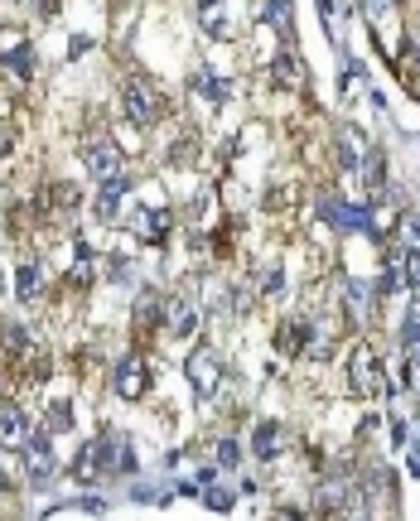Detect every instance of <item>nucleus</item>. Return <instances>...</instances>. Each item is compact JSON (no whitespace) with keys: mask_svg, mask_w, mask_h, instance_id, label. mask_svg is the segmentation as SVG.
I'll use <instances>...</instances> for the list:
<instances>
[{"mask_svg":"<svg viewBox=\"0 0 420 521\" xmlns=\"http://www.w3.org/2000/svg\"><path fill=\"white\" fill-rule=\"evenodd\" d=\"M348 391L353 396H377L382 391V353L367 338L353 343V353H348Z\"/></svg>","mask_w":420,"mask_h":521,"instance_id":"obj_1","label":"nucleus"},{"mask_svg":"<svg viewBox=\"0 0 420 521\" xmlns=\"http://www.w3.org/2000/svg\"><path fill=\"white\" fill-rule=\"evenodd\" d=\"M184 372H189V386H194L198 401H213V396H218V386H223V377H227L223 357L213 353V348H194L189 362H184Z\"/></svg>","mask_w":420,"mask_h":521,"instance_id":"obj_2","label":"nucleus"},{"mask_svg":"<svg viewBox=\"0 0 420 521\" xmlns=\"http://www.w3.org/2000/svg\"><path fill=\"white\" fill-rule=\"evenodd\" d=\"M121 102H126V116L136 121L140 131H150V126L165 116V102H160V92L145 83V78H131V83L121 87Z\"/></svg>","mask_w":420,"mask_h":521,"instance_id":"obj_3","label":"nucleus"},{"mask_svg":"<svg viewBox=\"0 0 420 521\" xmlns=\"http://www.w3.org/2000/svg\"><path fill=\"white\" fill-rule=\"evenodd\" d=\"M112 391L121 396V401H140V396L150 391V362H145L140 353H126L112 367Z\"/></svg>","mask_w":420,"mask_h":521,"instance_id":"obj_4","label":"nucleus"},{"mask_svg":"<svg viewBox=\"0 0 420 521\" xmlns=\"http://www.w3.org/2000/svg\"><path fill=\"white\" fill-rule=\"evenodd\" d=\"M198 300L184 290V295H174V300H165V329H169V338H194L198 333Z\"/></svg>","mask_w":420,"mask_h":521,"instance_id":"obj_5","label":"nucleus"},{"mask_svg":"<svg viewBox=\"0 0 420 521\" xmlns=\"http://www.w3.org/2000/svg\"><path fill=\"white\" fill-rule=\"evenodd\" d=\"M29 415L20 406H0V449H10V454H25L29 444Z\"/></svg>","mask_w":420,"mask_h":521,"instance_id":"obj_6","label":"nucleus"},{"mask_svg":"<svg viewBox=\"0 0 420 521\" xmlns=\"http://www.w3.org/2000/svg\"><path fill=\"white\" fill-rule=\"evenodd\" d=\"M25 473L34 478V483H49L58 473V459H54V444H49V435H34L25 444Z\"/></svg>","mask_w":420,"mask_h":521,"instance_id":"obj_7","label":"nucleus"},{"mask_svg":"<svg viewBox=\"0 0 420 521\" xmlns=\"http://www.w3.org/2000/svg\"><path fill=\"white\" fill-rule=\"evenodd\" d=\"M87 169L97 174V184H107V179H121V150H116L112 140H92L83 150Z\"/></svg>","mask_w":420,"mask_h":521,"instance_id":"obj_8","label":"nucleus"},{"mask_svg":"<svg viewBox=\"0 0 420 521\" xmlns=\"http://www.w3.org/2000/svg\"><path fill=\"white\" fill-rule=\"evenodd\" d=\"M324 218H329V227H338V232H372V227H367L372 213L358 208V203H338V198H329V203H324Z\"/></svg>","mask_w":420,"mask_h":521,"instance_id":"obj_9","label":"nucleus"},{"mask_svg":"<svg viewBox=\"0 0 420 521\" xmlns=\"http://www.w3.org/2000/svg\"><path fill=\"white\" fill-rule=\"evenodd\" d=\"M131 232L140 242H165L169 237V208H136L131 213Z\"/></svg>","mask_w":420,"mask_h":521,"instance_id":"obj_10","label":"nucleus"},{"mask_svg":"<svg viewBox=\"0 0 420 521\" xmlns=\"http://www.w3.org/2000/svg\"><path fill=\"white\" fill-rule=\"evenodd\" d=\"M367 155H372V145H367L363 131H358V126H343V131H338V165H343V169H363Z\"/></svg>","mask_w":420,"mask_h":521,"instance_id":"obj_11","label":"nucleus"},{"mask_svg":"<svg viewBox=\"0 0 420 521\" xmlns=\"http://www.w3.org/2000/svg\"><path fill=\"white\" fill-rule=\"evenodd\" d=\"M198 25L208 29V39H227V34H232V10H227V0H198Z\"/></svg>","mask_w":420,"mask_h":521,"instance_id":"obj_12","label":"nucleus"},{"mask_svg":"<svg viewBox=\"0 0 420 521\" xmlns=\"http://www.w3.org/2000/svg\"><path fill=\"white\" fill-rule=\"evenodd\" d=\"M261 20H266V29H276L280 39H290L295 34V0H266Z\"/></svg>","mask_w":420,"mask_h":521,"instance_id":"obj_13","label":"nucleus"},{"mask_svg":"<svg viewBox=\"0 0 420 521\" xmlns=\"http://www.w3.org/2000/svg\"><path fill=\"white\" fill-rule=\"evenodd\" d=\"M126 193H131V184H126V179H107V184L97 189V218H102V222H116L121 203H126Z\"/></svg>","mask_w":420,"mask_h":521,"instance_id":"obj_14","label":"nucleus"},{"mask_svg":"<svg viewBox=\"0 0 420 521\" xmlns=\"http://www.w3.org/2000/svg\"><path fill=\"white\" fill-rule=\"evenodd\" d=\"M280 444H285V430H280L276 420H266V425H256L252 435V454L266 464V459H280Z\"/></svg>","mask_w":420,"mask_h":521,"instance_id":"obj_15","label":"nucleus"},{"mask_svg":"<svg viewBox=\"0 0 420 521\" xmlns=\"http://www.w3.org/2000/svg\"><path fill=\"white\" fill-rule=\"evenodd\" d=\"M165 319V295L160 290H140L136 295V329L145 333V329H155Z\"/></svg>","mask_w":420,"mask_h":521,"instance_id":"obj_16","label":"nucleus"},{"mask_svg":"<svg viewBox=\"0 0 420 521\" xmlns=\"http://www.w3.org/2000/svg\"><path fill=\"white\" fill-rule=\"evenodd\" d=\"M271 83H280V87H295V92H305V83H309V73L295 63L290 54H276V63H271Z\"/></svg>","mask_w":420,"mask_h":521,"instance_id":"obj_17","label":"nucleus"},{"mask_svg":"<svg viewBox=\"0 0 420 521\" xmlns=\"http://www.w3.org/2000/svg\"><path fill=\"white\" fill-rule=\"evenodd\" d=\"M39 280H44V275H39V266H34V261H25V266L15 271V295L29 304L34 295H39Z\"/></svg>","mask_w":420,"mask_h":521,"instance_id":"obj_18","label":"nucleus"},{"mask_svg":"<svg viewBox=\"0 0 420 521\" xmlns=\"http://www.w3.org/2000/svg\"><path fill=\"white\" fill-rule=\"evenodd\" d=\"M401 343H406V348H420V295L406 304V314H401Z\"/></svg>","mask_w":420,"mask_h":521,"instance_id":"obj_19","label":"nucleus"},{"mask_svg":"<svg viewBox=\"0 0 420 521\" xmlns=\"http://www.w3.org/2000/svg\"><path fill=\"white\" fill-rule=\"evenodd\" d=\"M343 295H348V309H353V319L363 324V319H367V309H372V304H367V290L358 285V280H343Z\"/></svg>","mask_w":420,"mask_h":521,"instance_id":"obj_20","label":"nucleus"},{"mask_svg":"<svg viewBox=\"0 0 420 521\" xmlns=\"http://www.w3.org/2000/svg\"><path fill=\"white\" fill-rule=\"evenodd\" d=\"M63 430H73V406H68V401H58L54 411H49V425H44V435H63Z\"/></svg>","mask_w":420,"mask_h":521,"instance_id":"obj_21","label":"nucleus"},{"mask_svg":"<svg viewBox=\"0 0 420 521\" xmlns=\"http://www.w3.org/2000/svg\"><path fill=\"white\" fill-rule=\"evenodd\" d=\"M203 502H208V512H232V493H227L223 483H208Z\"/></svg>","mask_w":420,"mask_h":521,"instance_id":"obj_22","label":"nucleus"},{"mask_svg":"<svg viewBox=\"0 0 420 521\" xmlns=\"http://www.w3.org/2000/svg\"><path fill=\"white\" fill-rule=\"evenodd\" d=\"M213 459H218V464H223V468H237V459H242V449H237L232 439H223V444L213 449Z\"/></svg>","mask_w":420,"mask_h":521,"instance_id":"obj_23","label":"nucleus"},{"mask_svg":"<svg viewBox=\"0 0 420 521\" xmlns=\"http://www.w3.org/2000/svg\"><path fill=\"white\" fill-rule=\"evenodd\" d=\"M406 285L420 295V247L416 251H406Z\"/></svg>","mask_w":420,"mask_h":521,"instance_id":"obj_24","label":"nucleus"},{"mask_svg":"<svg viewBox=\"0 0 420 521\" xmlns=\"http://www.w3.org/2000/svg\"><path fill=\"white\" fill-rule=\"evenodd\" d=\"M406 464H411V473L420 478V430L411 435V449H406Z\"/></svg>","mask_w":420,"mask_h":521,"instance_id":"obj_25","label":"nucleus"},{"mask_svg":"<svg viewBox=\"0 0 420 521\" xmlns=\"http://www.w3.org/2000/svg\"><path fill=\"white\" fill-rule=\"evenodd\" d=\"M276 521H305V517H300L295 507H280V512H276Z\"/></svg>","mask_w":420,"mask_h":521,"instance_id":"obj_26","label":"nucleus"},{"mask_svg":"<svg viewBox=\"0 0 420 521\" xmlns=\"http://www.w3.org/2000/svg\"><path fill=\"white\" fill-rule=\"evenodd\" d=\"M382 5H392V0H367V10H372V15H377V10H382Z\"/></svg>","mask_w":420,"mask_h":521,"instance_id":"obj_27","label":"nucleus"},{"mask_svg":"<svg viewBox=\"0 0 420 521\" xmlns=\"http://www.w3.org/2000/svg\"><path fill=\"white\" fill-rule=\"evenodd\" d=\"M0 493H10V478H5V468H0Z\"/></svg>","mask_w":420,"mask_h":521,"instance_id":"obj_28","label":"nucleus"},{"mask_svg":"<svg viewBox=\"0 0 420 521\" xmlns=\"http://www.w3.org/2000/svg\"><path fill=\"white\" fill-rule=\"evenodd\" d=\"M58 10V0H44V15H54Z\"/></svg>","mask_w":420,"mask_h":521,"instance_id":"obj_29","label":"nucleus"}]
</instances>
